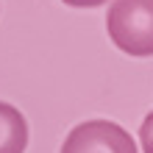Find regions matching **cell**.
I'll list each match as a JSON object with an SVG mask.
<instances>
[{"instance_id":"277c9868","label":"cell","mask_w":153,"mask_h":153,"mask_svg":"<svg viewBox=\"0 0 153 153\" xmlns=\"http://www.w3.org/2000/svg\"><path fill=\"white\" fill-rule=\"evenodd\" d=\"M139 142H142L145 153H153V111H148L142 125H139Z\"/></svg>"},{"instance_id":"5b68a950","label":"cell","mask_w":153,"mask_h":153,"mask_svg":"<svg viewBox=\"0 0 153 153\" xmlns=\"http://www.w3.org/2000/svg\"><path fill=\"white\" fill-rule=\"evenodd\" d=\"M64 6H73V8H97L103 3H109V0H61Z\"/></svg>"},{"instance_id":"6da1fadb","label":"cell","mask_w":153,"mask_h":153,"mask_svg":"<svg viewBox=\"0 0 153 153\" xmlns=\"http://www.w3.org/2000/svg\"><path fill=\"white\" fill-rule=\"evenodd\" d=\"M106 33L131 59L153 56V0H114L106 11Z\"/></svg>"},{"instance_id":"3957f363","label":"cell","mask_w":153,"mask_h":153,"mask_svg":"<svg viewBox=\"0 0 153 153\" xmlns=\"http://www.w3.org/2000/svg\"><path fill=\"white\" fill-rule=\"evenodd\" d=\"M25 148H28L25 114L17 106L0 100V153H25Z\"/></svg>"},{"instance_id":"7a4b0ae2","label":"cell","mask_w":153,"mask_h":153,"mask_svg":"<svg viewBox=\"0 0 153 153\" xmlns=\"http://www.w3.org/2000/svg\"><path fill=\"white\" fill-rule=\"evenodd\" d=\"M59 153H139L131 134L114 120L78 123L64 137Z\"/></svg>"}]
</instances>
